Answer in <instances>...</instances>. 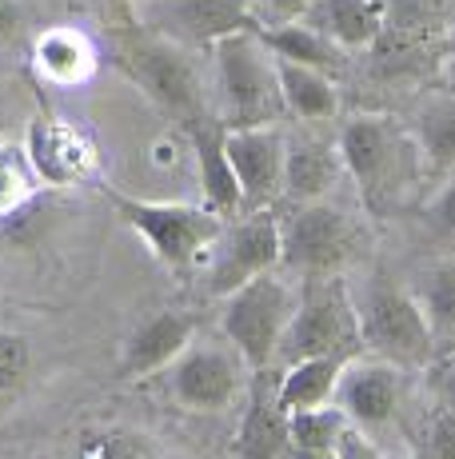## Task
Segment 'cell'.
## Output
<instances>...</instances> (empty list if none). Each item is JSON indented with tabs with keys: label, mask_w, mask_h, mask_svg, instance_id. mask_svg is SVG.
Instances as JSON below:
<instances>
[{
	"label": "cell",
	"mask_w": 455,
	"mask_h": 459,
	"mask_svg": "<svg viewBox=\"0 0 455 459\" xmlns=\"http://www.w3.org/2000/svg\"><path fill=\"white\" fill-rule=\"evenodd\" d=\"M336 148L348 180L356 184L372 216H391L404 204L419 168H424L416 136L391 117H380V112H360V117L348 120Z\"/></svg>",
	"instance_id": "6da1fadb"
},
{
	"label": "cell",
	"mask_w": 455,
	"mask_h": 459,
	"mask_svg": "<svg viewBox=\"0 0 455 459\" xmlns=\"http://www.w3.org/2000/svg\"><path fill=\"white\" fill-rule=\"evenodd\" d=\"M308 356H364L360 312L344 276H304V288L296 292V312L288 320L276 359L288 368Z\"/></svg>",
	"instance_id": "7a4b0ae2"
},
{
	"label": "cell",
	"mask_w": 455,
	"mask_h": 459,
	"mask_svg": "<svg viewBox=\"0 0 455 459\" xmlns=\"http://www.w3.org/2000/svg\"><path fill=\"white\" fill-rule=\"evenodd\" d=\"M216 65V84H220V104H224V128H256V125H276L284 117V92H279V73L276 56L268 44L260 40L256 29L232 32V37L216 40L212 48Z\"/></svg>",
	"instance_id": "3957f363"
},
{
	"label": "cell",
	"mask_w": 455,
	"mask_h": 459,
	"mask_svg": "<svg viewBox=\"0 0 455 459\" xmlns=\"http://www.w3.org/2000/svg\"><path fill=\"white\" fill-rule=\"evenodd\" d=\"M120 220L148 244V252L172 272H192L200 255L212 252L216 236L224 232V216L208 204H168V200H136L108 192Z\"/></svg>",
	"instance_id": "277c9868"
},
{
	"label": "cell",
	"mask_w": 455,
	"mask_h": 459,
	"mask_svg": "<svg viewBox=\"0 0 455 459\" xmlns=\"http://www.w3.org/2000/svg\"><path fill=\"white\" fill-rule=\"evenodd\" d=\"M356 312H360L367 356H380L404 372L432 364L435 335L411 288L396 284V280H375L364 288V296H356Z\"/></svg>",
	"instance_id": "5b68a950"
},
{
	"label": "cell",
	"mask_w": 455,
	"mask_h": 459,
	"mask_svg": "<svg viewBox=\"0 0 455 459\" xmlns=\"http://www.w3.org/2000/svg\"><path fill=\"white\" fill-rule=\"evenodd\" d=\"M116 65L128 73V81L140 84V92L164 108L168 117H176L180 125H192V120L208 117L204 108V84H200L192 60L184 56L180 44L160 40L152 32L136 29L128 37H120L116 48Z\"/></svg>",
	"instance_id": "8992f818"
},
{
	"label": "cell",
	"mask_w": 455,
	"mask_h": 459,
	"mask_svg": "<svg viewBox=\"0 0 455 459\" xmlns=\"http://www.w3.org/2000/svg\"><path fill=\"white\" fill-rule=\"evenodd\" d=\"M296 312V292L276 276H264L240 284L236 292L224 296V312H220V328L224 340L236 348V356L244 359L248 372H264L276 364L279 340L288 332V320Z\"/></svg>",
	"instance_id": "52a82bcc"
},
{
	"label": "cell",
	"mask_w": 455,
	"mask_h": 459,
	"mask_svg": "<svg viewBox=\"0 0 455 459\" xmlns=\"http://www.w3.org/2000/svg\"><path fill=\"white\" fill-rule=\"evenodd\" d=\"M356 224L339 208L312 200L279 224V264L300 276H339L356 255Z\"/></svg>",
	"instance_id": "ba28073f"
},
{
	"label": "cell",
	"mask_w": 455,
	"mask_h": 459,
	"mask_svg": "<svg viewBox=\"0 0 455 459\" xmlns=\"http://www.w3.org/2000/svg\"><path fill=\"white\" fill-rule=\"evenodd\" d=\"M133 24L180 48H212L232 32L256 29L252 0H133Z\"/></svg>",
	"instance_id": "9c48e42d"
},
{
	"label": "cell",
	"mask_w": 455,
	"mask_h": 459,
	"mask_svg": "<svg viewBox=\"0 0 455 459\" xmlns=\"http://www.w3.org/2000/svg\"><path fill=\"white\" fill-rule=\"evenodd\" d=\"M279 268V220L272 208L244 212L236 224H224V232L212 244L208 264V292L228 296L240 284Z\"/></svg>",
	"instance_id": "30bf717a"
},
{
	"label": "cell",
	"mask_w": 455,
	"mask_h": 459,
	"mask_svg": "<svg viewBox=\"0 0 455 459\" xmlns=\"http://www.w3.org/2000/svg\"><path fill=\"white\" fill-rule=\"evenodd\" d=\"M168 392L188 411H228L244 392V359L236 348L188 343L168 364Z\"/></svg>",
	"instance_id": "8fae6325"
},
{
	"label": "cell",
	"mask_w": 455,
	"mask_h": 459,
	"mask_svg": "<svg viewBox=\"0 0 455 459\" xmlns=\"http://www.w3.org/2000/svg\"><path fill=\"white\" fill-rule=\"evenodd\" d=\"M228 160L240 180L244 212L272 208V200L284 192V152L288 140L279 136L276 125H256V128H224Z\"/></svg>",
	"instance_id": "7c38bea8"
},
{
	"label": "cell",
	"mask_w": 455,
	"mask_h": 459,
	"mask_svg": "<svg viewBox=\"0 0 455 459\" xmlns=\"http://www.w3.org/2000/svg\"><path fill=\"white\" fill-rule=\"evenodd\" d=\"M404 400V368L388 364L380 356H356L344 364L336 387V403L344 416L364 431H380L396 420Z\"/></svg>",
	"instance_id": "4fadbf2b"
},
{
	"label": "cell",
	"mask_w": 455,
	"mask_h": 459,
	"mask_svg": "<svg viewBox=\"0 0 455 459\" xmlns=\"http://www.w3.org/2000/svg\"><path fill=\"white\" fill-rule=\"evenodd\" d=\"M24 156H29L32 172L40 184L64 188L84 176H92L96 168V148L76 125L60 117H37L29 125V140H24Z\"/></svg>",
	"instance_id": "5bb4252c"
},
{
	"label": "cell",
	"mask_w": 455,
	"mask_h": 459,
	"mask_svg": "<svg viewBox=\"0 0 455 459\" xmlns=\"http://www.w3.org/2000/svg\"><path fill=\"white\" fill-rule=\"evenodd\" d=\"M192 335H196V320H192L188 312L164 307V312L148 316V320L128 335L124 356H120V376L148 379L156 372H168V364L188 348Z\"/></svg>",
	"instance_id": "9a60e30c"
},
{
	"label": "cell",
	"mask_w": 455,
	"mask_h": 459,
	"mask_svg": "<svg viewBox=\"0 0 455 459\" xmlns=\"http://www.w3.org/2000/svg\"><path fill=\"white\" fill-rule=\"evenodd\" d=\"M292 447L288 436V411L276 395L272 376L252 372V387H248V408H244L240 431H236L232 452L236 459H284V452Z\"/></svg>",
	"instance_id": "2e32d148"
},
{
	"label": "cell",
	"mask_w": 455,
	"mask_h": 459,
	"mask_svg": "<svg viewBox=\"0 0 455 459\" xmlns=\"http://www.w3.org/2000/svg\"><path fill=\"white\" fill-rule=\"evenodd\" d=\"M188 140L192 152H196V172H200V192H204V204L220 216H232V212H244V196H240V180L232 172V160H228V144H224V125L212 117L192 120Z\"/></svg>",
	"instance_id": "e0dca14e"
},
{
	"label": "cell",
	"mask_w": 455,
	"mask_h": 459,
	"mask_svg": "<svg viewBox=\"0 0 455 459\" xmlns=\"http://www.w3.org/2000/svg\"><path fill=\"white\" fill-rule=\"evenodd\" d=\"M304 24H312L344 52L372 48L383 32V0H312Z\"/></svg>",
	"instance_id": "ac0fdd59"
},
{
	"label": "cell",
	"mask_w": 455,
	"mask_h": 459,
	"mask_svg": "<svg viewBox=\"0 0 455 459\" xmlns=\"http://www.w3.org/2000/svg\"><path fill=\"white\" fill-rule=\"evenodd\" d=\"M344 160H339V148L323 144V140H300V144H288L284 152V196L296 204H312L323 200L336 188Z\"/></svg>",
	"instance_id": "d6986e66"
},
{
	"label": "cell",
	"mask_w": 455,
	"mask_h": 459,
	"mask_svg": "<svg viewBox=\"0 0 455 459\" xmlns=\"http://www.w3.org/2000/svg\"><path fill=\"white\" fill-rule=\"evenodd\" d=\"M348 359L339 356H308L296 359L284 368V376L276 379V395L284 403V411H308V408H323V403H336V387H339V372H344Z\"/></svg>",
	"instance_id": "ffe728a7"
},
{
	"label": "cell",
	"mask_w": 455,
	"mask_h": 459,
	"mask_svg": "<svg viewBox=\"0 0 455 459\" xmlns=\"http://www.w3.org/2000/svg\"><path fill=\"white\" fill-rule=\"evenodd\" d=\"M260 40L268 44L276 60H292V65H308L320 68V73L336 76L339 68L348 65V52L339 48L336 40H328L323 32H316L312 24L292 21V24H276V29H256Z\"/></svg>",
	"instance_id": "44dd1931"
},
{
	"label": "cell",
	"mask_w": 455,
	"mask_h": 459,
	"mask_svg": "<svg viewBox=\"0 0 455 459\" xmlns=\"http://www.w3.org/2000/svg\"><path fill=\"white\" fill-rule=\"evenodd\" d=\"M279 92H284V108L300 120H331L339 112V88L328 73L308 65H292V60H276Z\"/></svg>",
	"instance_id": "7402d4cb"
},
{
	"label": "cell",
	"mask_w": 455,
	"mask_h": 459,
	"mask_svg": "<svg viewBox=\"0 0 455 459\" xmlns=\"http://www.w3.org/2000/svg\"><path fill=\"white\" fill-rule=\"evenodd\" d=\"M411 136H416V148L424 156V168L443 176L455 172V96H432L416 112Z\"/></svg>",
	"instance_id": "603a6c76"
},
{
	"label": "cell",
	"mask_w": 455,
	"mask_h": 459,
	"mask_svg": "<svg viewBox=\"0 0 455 459\" xmlns=\"http://www.w3.org/2000/svg\"><path fill=\"white\" fill-rule=\"evenodd\" d=\"M411 292H416L427 324H432L435 343L448 340L455 348V252L427 264V268L419 272V280H416Z\"/></svg>",
	"instance_id": "cb8c5ba5"
},
{
	"label": "cell",
	"mask_w": 455,
	"mask_h": 459,
	"mask_svg": "<svg viewBox=\"0 0 455 459\" xmlns=\"http://www.w3.org/2000/svg\"><path fill=\"white\" fill-rule=\"evenodd\" d=\"M37 68L56 84H76L92 73V44L73 29H52L37 40Z\"/></svg>",
	"instance_id": "d4e9b609"
},
{
	"label": "cell",
	"mask_w": 455,
	"mask_h": 459,
	"mask_svg": "<svg viewBox=\"0 0 455 459\" xmlns=\"http://www.w3.org/2000/svg\"><path fill=\"white\" fill-rule=\"evenodd\" d=\"M344 408L339 403H323V408H308V411H292L288 416V436L292 447H308V452H336L339 436L348 428Z\"/></svg>",
	"instance_id": "484cf974"
},
{
	"label": "cell",
	"mask_w": 455,
	"mask_h": 459,
	"mask_svg": "<svg viewBox=\"0 0 455 459\" xmlns=\"http://www.w3.org/2000/svg\"><path fill=\"white\" fill-rule=\"evenodd\" d=\"M443 24V0H383V29L404 37H432Z\"/></svg>",
	"instance_id": "4316f807"
},
{
	"label": "cell",
	"mask_w": 455,
	"mask_h": 459,
	"mask_svg": "<svg viewBox=\"0 0 455 459\" xmlns=\"http://www.w3.org/2000/svg\"><path fill=\"white\" fill-rule=\"evenodd\" d=\"M32 184H37V172H32L24 148L0 144V216L21 208L32 196Z\"/></svg>",
	"instance_id": "83f0119b"
},
{
	"label": "cell",
	"mask_w": 455,
	"mask_h": 459,
	"mask_svg": "<svg viewBox=\"0 0 455 459\" xmlns=\"http://www.w3.org/2000/svg\"><path fill=\"white\" fill-rule=\"evenodd\" d=\"M73 459H156V455L133 431H89L81 439V447L73 452Z\"/></svg>",
	"instance_id": "f1b7e54d"
},
{
	"label": "cell",
	"mask_w": 455,
	"mask_h": 459,
	"mask_svg": "<svg viewBox=\"0 0 455 459\" xmlns=\"http://www.w3.org/2000/svg\"><path fill=\"white\" fill-rule=\"evenodd\" d=\"M29 364H32L29 340H24V335H16V332H0V395L24 384Z\"/></svg>",
	"instance_id": "f546056e"
},
{
	"label": "cell",
	"mask_w": 455,
	"mask_h": 459,
	"mask_svg": "<svg viewBox=\"0 0 455 459\" xmlns=\"http://www.w3.org/2000/svg\"><path fill=\"white\" fill-rule=\"evenodd\" d=\"M424 224L435 240H443L455 252V172H448V184L432 196V204L424 208Z\"/></svg>",
	"instance_id": "4dcf8cb0"
},
{
	"label": "cell",
	"mask_w": 455,
	"mask_h": 459,
	"mask_svg": "<svg viewBox=\"0 0 455 459\" xmlns=\"http://www.w3.org/2000/svg\"><path fill=\"white\" fill-rule=\"evenodd\" d=\"M312 0H252V16H256V29H276V24H292L304 21Z\"/></svg>",
	"instance_id": "1f68e13d"
},
{
	"label": "cell",
	"mask_w": 455,
	"mask_h": 459,
	"mask_svg": "<svg viewBox=\"0 0 455 459\" xmlns=\"http://www.w3.org/2000/svg\"><path fill=\"white\" fill-rule=\"evenodd\" d=\"M424 452L432 459H455V403H443V411L432 420Z\"/></svg>",
	"instance_id": "d6a6232c"
},
{
	"label": "cell",
	"mask_w": 455,
	"mask_h": 459,
	"mask_svg": "<svg viewBox=\"0 0 455 459\" xmlns=\"http://www.w3.org/2000/svg\"><path fill=\"white\" fill-rule=\"evenodd\" d=\"M336 459H388V455H383V447L375 444L372 431L348 423L344 436H339V444H336Z\"/></svg>",
	"instance_id": "836d02e7"
},
{
	"label": "cell",
	"mask_w": 455,
	"mask_h": 459,
	"mask_svg": "<svg viewBox=\"0 0 455 459\" xmlns=\"http://www.w3.org/2000/svg\"><path fill=\"white\" fill-rule=\"evenodd\" d=\"M24 29V8L16 0H0V40H13Z\"/></svg>",
	"instance_id": "e575fe53"
},
{
	"label": "cell",
	"mask_w": 455,
	"mask_h": 459,
	"mask_svg": "<svg viewBox=\"0 0 455 459\" xmlns=\"http://www.w3.org/2000/svg\"><path fill=\"white\" fill-rule=\"evenodd\" d=\"M284 459H336V452H308V447H288Z\"/></svg>",
	"instance_id": "d590c367"
},
{
	"label": "cell",
	"mask_w": 455,
	"mask_h": 459,
	"mask_svg": "<svg viewBox=\"0 0 455 459\" xmlns=\"http://www.w3.org/2000/svg\"><path fill=\"white\" fill-rule=\"evenodd\" d=\"M96 8H104V13H108V8H116V13H124L128 21H133V0H92Z\"/></svg>",
	"instance_id": "8d00e7d4"
},
{
	"label": "cell",
	"mask_w": 455,
	"mask_h": 459,
	"mask_svg": "<svg viewBox=\"0 0 455 459\" xmlns=\"http://www.w3.org/2000/svg\"><path fill=\"white\" fill-rule=\"evenodd\" d=\"M416 459H432V455H427V452H419V455H416Z\"/></svg>",
	"instance_id": "74e56055"
}]
</instances>
